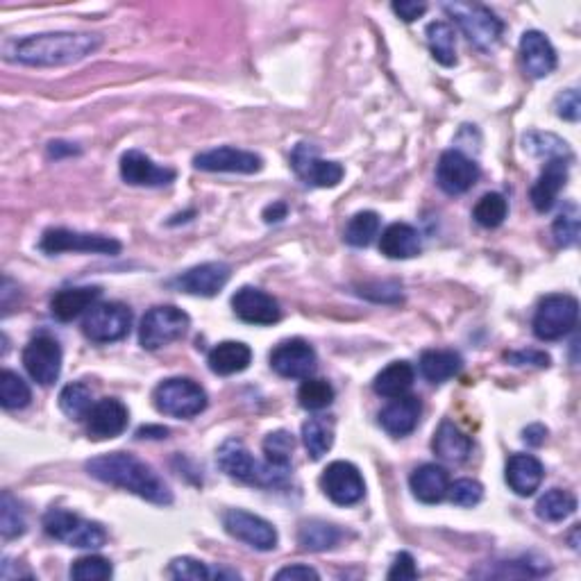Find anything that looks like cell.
<instances>
[{"mask_svg":"<svg viewBox=\"0 0 581 581\" xmlns=\"http://www.w3.org/2000/svg\"><path fill=\"white\" fill-rule=\"evenodd\" d=\"M103 46V37L87 32H46L23 39H10L3 46L5 60L48 69V66H66L94 55Z\"/></svg>","mask_w":581,"mask_h":581,"instance_id":"1","label":"cell"},{"mask_svg":"<svg viewBox=\"0 0 581 581\" xmlns=\"http://www.w3.org/2000/svg\"><path fill=\"white\" fill-rule=\"evenodd\" d=\"M87 473L98 482L123 488V491L139 495L146 502L159 504V507H168L173 502V493L164 479L134 454H103V457L87 461Z\"/></svg>","mask_w":581,"mask_h":581,"instance_id":"2","label":"cell"},{"mask_svg":"<svg viewBox=\"0 0 581 581\" xmlns=\"http://www.w3.org/2000/svg\"><path fill=\"white\" fill-rule=\"evenodd\" d=\"M216 463L227 477L257 486H282L286 477H289V468L273 466L268 461L266 466H261L239 439L223 441V445L216 452Z\"/></svg>","mask_w":581,"mask_h":581,"instance_id":"3","label":"cell"},{"mask_svg":"<svg viewBox=\"0 0 581 581\" xmlns=\"http://www.w3.org/2000/svg\"><path fill=\"white\" fill-rule=\"evenodd\" d=\"M443 10L450 19H454L475 48L488 53V50L498 46L504 23L488 7L477 3H445Z\"/></svg>","mask_w":581,"mask_h":581,"instance_id":"4","label":"cell"},{"mask_svg":"<svg viewBox=\"0 0 581 581\" xmlns=\"http://www.w3.org/2000/svg\"><path fill=\"white\" fill-rule=\"evenodd\" d=\"M44 532L55 541L80 550H98L107 543V532L98 522L84 520L66 509H50L44 516Z\"/></svg>","mask_w":581,"mask_h":581,"instance_id":"5","label":"cell"},{"mask_svg":"<svg viewBox=\"0 0 581 581\" xmlns=\"http://www.w3.org/2000/svg\"><path fill=\"white\" fill-rule=\"evenodd\" d=\"M153 402L159 414L189 420L207 409V393L189 377H171L157 384Z\"/></svg>","mask_w":581,"mask_h":581,"instance_id":"6","label":"cell"},{"mask_svg":"<svg viewBox=\"0 0 581 581\" xmlns=\"http://www.w3.org/2000/svg\"><path fill=\"white\" fill-rule=\"evenodd\" d=\"M191 318L187 311L173 305H159L141 318L139 343L143 350H162L166 345L180 341L189 332Z\"/></svg>","mask_w":581,"mask_h":581,"instance_id":"7","label":"cell"},{"mask_svg":"<svg viewBox=\"0 0 581 581\" xmlns=\"http://www.w3.org/2000/svg\"><path fill=\"white\" fill-rule=\"evenodd\" d=\"M579 318V302L568 293L545 296L534 314V334L541 341H559L575 330Z\"/></svg>","mask_w":581,"mask_h":581,"instance_id":"8","label":"cell"},{"mask_svg":"<svg viewBox=\"0 0 581 581\" xmlns=\"http://www.w3.org/2000/svg\"><path fill=\"white\" fill-rule=\"evenodd\" d=\"M39 250L46 255H60V252H84V255H109L116 257L121 252V243L103 234H87L66 230V227H50L41 234Z\"/></svg>","mask_w":581,"mask_h":581,"instance_id":"9","label":"cell"},{"mask_svg":"<svg viewBox=\"0 0 581 581\" xmlns=\"http://www.w3.org/2000/svg\"><path fill=\"white\" fill-rule=\"evenodd\" d=\"M132 311L123 302H103L94 305L84 316L82 332L94 343H114L130 334Z\"/></svg>","mask_w":581,"mask_h":581,"instance_id":"10","label":"cell"},{"mask_svg":"<svg viewBox=\"0 0 581 581\" xmlns=\"http://www.w3.org/2000/svg\"><path fill=\"white\" fill-rule=\"evenodd\" d=\"M23 366L28 375L41 386H50L60 380L62 348L50 334H39L23 350Z\"/></svg>","mask_w":581,"mask_h":581,"instance_id":"11","label":"cell"},{"mask_svg":"<svg viewBox=\"0 0 581 581\" xmlns=\"http://www.w3.org/2000/svg\"><path fill=\"white\" fill-rule=\"evenodd\" d=\"M323 493L339 507H352L364 500L366 484L359 468L350 461H334L321 475Z\"/></svg>","mask_w":581,"mask_h":581,"instance_id":"12","label":"cell"},{"mask_svg":"<svg viewBox=\"0 0 581 581\" xmlns=\"http://www.w3.org/2000/svg\"><path fill=\"white\" fill-rule=\"evenodd\" d=\"M225 532L237 538V541L255 547L259 552H271L277 547V529L271 522L248 513L243 509H230L223 513Z\"/></svg>","mask_w":581,"mask_h":581,"instance_id":"13","label":"cell"},{"mask_svg":"<svg viewBox=\"0 0 581 581\" xmlns=\"http://www.w3.org/2000/svg\"><path fill=\"white\" fill-rule=\"evenodd\" d=\"M291 166L302 182L318 189H332L343 180V166L339 162H330L318 155V150L309 143H300L291 155Z\"/></svg>","mask_w":581,"mask_h":581,"instance_id":"14","label":"cell"},{"mask_svg":"<svg viewBox=\"0 0 581 581\" xmlns=\"http://www.w3.org/2000/svg\"><path fill=\"white\" fill-rule=\"evenodd\" d=\"M271 368L286 380H307L318 368L316 350L302 339L284 341L271 352Z\"/></svg>","mask_w":581,"mask_h":581,"instance_id":"15","label":"cell"},{"mask_svg":"<svg viewBox=\"0 0 581 581\" xmlns=\"http://www.w3.org/2000/svg\"><path fill=\"white\" fill-rule=\"evenodd\" d=\"M193 166H196L198 171H207V173L252 175L264 168V159L255 153H250V150L223 146V148H214V150H207V153L196 155Z\"/></svg>","mask_w":581,"mask_h":581,"instance_id":"16","label":"cell"},{"mask_svg":"<svg viewBox=\"0 0 581 581\" xmlns=\"http://www.w3.org/2000/svg\"><path fill=\"white\" fill-rule=\"evenodd\" d=\"M477 180L479 166L461 150H445L436 164V182L450 196H461V193L470 191Z\"/></svg>","mask_w":581,"mask_h":581,"instance_id":"17","label":"cell"},{"mask_svg":"<svg viewBox=\"0 0 581 581\" xmlns=\"http://www.w3.org/2000/svg\"><path fill=\"white\" fill-rule=\"evenodd\" d=\"M232 309L248 325H273L282 318L280 302L255 286H241L232 296Z\"/></svg>","mask_w":581,"mask_h":581,"instance_id":"18","label":"cell"},{"mask_svg":"<svg viewBox=\"0 0 581 581\" xmlns=\"http://www.w3.org/2000/svg\"><path fill=\"white\" fill-rule=\"evenodd\" d=\"M232 268L223 264V261H207V264L193 266L187 273H182L173 284L180 291L189 293V296L200 298H214L218 291H223V286L230 282Z\"/></svg>","mask_w":581,"mask_h":581,"instance_id":"19","label":"cell"},{"mask_svg":"<svg viewBox=\"0 0 581 581\" xmlns=\"http://www.w3.org/2000/svg\"><path fill=\"white\" fill-rule=\"evenodd\" d=\"M130 423V411L121 400L103 398L94 404L87 416V434L94 441H107L121 436Z\"/></svg>","mask_w":581,"mask_h":581,"instance_id":"20","label":"cell"},{"mask_svg":"<svg viewBox=\"0 0 581 581\" xmlns=\"http://www.w3.org/2000/svg\"><path fill=\"white\" fill-rule=\"evenodd\" d=\"M173 168L159 166L141 150H128L121 157V178L132 187H166L175 180Z\"/></svg>","mask_w":581,"mask_h":581,"instance_id":"21","label":"cell"},{"mask_svg":"<svg viewBox=\"0 0 581 581\" xmlns=\"http://www.w3.org/2000/svg\"><path fill=\"white\" fill-rule=\"evenodd\" d=\"M568 166V159H547L545 168L529 191V200H532L536 212L545 214L557 205L559 193L568 182Z\"/></svg>","mask_w":581,"mask_h":581,"instance_id":"22","label":"cell"},{"mask_svg":"<svg viewBox=\"0 0 581 581\" xmlns=\"http://www.w3.org/2000/svg\"><path fill=\"white\" fill-rule=\"evenodd\" d=\"M520 55L522 64H525V71L536 80L547 78V75L557 69V50L550 44V39L538 30H527L525 35H522Z\"/></svg>","mask_w":581,"mask_h":581,"instance_id":"23","label":"cell"},{"mask_svg":"<svg viewBox=\"0 0 581 581\" xmlns=\"http://www.w3.org/2000/svg\"><path fill=\"white\" fill-rule=\"evenodd\" d=\"M420 414H423V404L414 395H402V398H393L380 411V425L386 434L402 439L409 436L418 427Z\"/></svg>","mask_w":581,"mask_h":581,"instance_id":"24","label":"cell"},{"mask_svg":"<svg viewBox=\"0 0 581 581\" xmlns=\"http://www.w3.org/2000/svg\"><path fill=\"white\" fill-rule=\"evenodd\" d=\"M450 475L443 466H436V463H423V466L416 468L411 473L409 486L414 498L423 504H439L448 498L450 491Z\"/></svg>","mask_w":581,"mask_h":581,"instance_id":"25","label":"cell"},{"mask_svg":"<svg viewBox=\"0 0 581 581\" xmlns=\"http://www.w3.org/2000/svg\"><path fill=\"white\" fill-rule=\"evenodd\" d=\"M545 468L534 454H511L507 461V484L520 498H529L541 488Z\"/></svg>","mask_w":581,"mask_h":581,"instance_id":"26","label":"cell"},{"mask_svg":"<svg viewBox=\"0 0 581 581\" xmlns=\"http://www.w3.org/2000/svg\"><path fill=\"white\" fill-rule=\"evenodd\" d=\"M98 286H75V289H64L60 293H55L53 300H50V314H53L57 321L69 323L73 318H78L84 311H89L96 305V300L100 298Z\"/></svg>","mask_w":581,"mask_h":581,"instance_id":"27","label":"cell"},{"mask_svg":"<svg viewBox=\"0 0 581 581\" xmlns=\"http://www.w3.org/2000/svg\"><path fill=\"white\" fill-rule=\"evenodd\" d=\"M420 250H423L420 234L407 223L389 225L380 237V252L389 259H411L420 255Z\"/></svg>","mask_w":581,"mask_h":581,"instance_id":"28","label":"cell"},{"mask_svg":"<svg viewBox=\"0 0 581 581\" xmlns=\"http://www.w3.org/2000/svg\"><path fill=\"white\" fill-rule=\"evenodd\" d=\"M250 361H252L250 345L241 343V341L218 343L207 357L209 370H212L214 375H221V377L243 373V370L250 366Z\"/></svg>","mask_w":581,"mask_h":581,"instance_id":"29","label":"cell"},{"mask_svg":"<svg viewBox=\"0 0 581 581\" xmlns=\"http://www.w3.org/2000/svg\"><path fill=\"white\" fill-rule=\"evenodd\" d=\"M432 450L436 452V457L448 461V463H463L470 452H473V441L470 436H466L461 429L450 423V420H443L441 427L436 429Z\"/></svg>","mask_w":581,"mask_h":581,"instance_id":"30","label":"cell"},{"mask_svg":"<svg viewBox=\"0 0 581 581\" xmlns=\"http://www.w3.org/2000/svg\"><path fill=\"white\" fill-rule=\"evenodd\" d=\"M418 368L427 382L443 384L461 373L463 359L454 350H427L420 357Z\"/></svg>","mask_w":581,"mask_h":581,"instance_id":"31","label":"cell"},{"mask_svg":"<svg viewBox=\"0 0 581 581\" xmlns=\"http://www.w3.org/2000/svg\"><path fill=\"white\" fill-rule=\"evenodd\" d=\"M416 380V370L409 361H393V364L386 366L380 375L375 377L373 389L377 395L382 398H402L407 395L411 386H414Z\"/></svg>","mask_w":581,"mask_h":581,"instance_id":"32","label":"cell"},{"mask_svg":"<svg viewBox=\"0 0 581 581\" xmlns=\"http://www.w3.org/2000/svg\"><path fill=\"white\" fill-rule=\"evenodd\" d=\"M341 541V529L323 520H307L298 529V543L307 552L332 550Z\"/></svg>","mask_w":581,"mask_h":581,"instance_id":"33","label":"cell"},{"mask_svg":"<svg viewBox=\"0 0 581 581\" xmlns=\"http://www.w3.org/2000/svg\"><path fill=\"white\" fill-rule=\"evenodd\" d=\"M427 44L432 57L441 66L457 64V37L448 21H434L427 25Z\"/></svg>","mask_w":581,"mask_h":581,"instance_id":"34","label":"cell"},{"mask_svg":"<svg viewBox=\"0 0 581 581\" xmlns=\"http://www.w3.org/2000/svg\"><path fill=\"white\" fill-rule=\"evenodd\" d=\"M302 441H305V448L311 459H323L332 450L334 425L327 418H309L302 425Z\"/></svg>","mask_w":581,"mask_h":581,"instance_id":"35","label":"cell"},{"mask_svg":"<svg viewBox=\"0 0 581 581\" xmlns=\"http://www.w3.org/2000/svg\"><path fill=\"white\" fill-rule=\"evenodd\" d=\"M575 511H577L575 495L563 491V488H552V491L541 495V500L536 502V516L545 522H561L570 518Z\"/></svg>","mask_w":581,"mask_h":581,"instance_id":"36","label":"cell"},{"mask_svg":"<svg viewBox=\"0 0 581 581\" xmlns=\"http://www.w3.org/2000/svg\"><path fill=\"white\" fill-rule=\"evenodd\" d=\"M522 146L532 157L541 159H570V146L561 137L552 132H538L532 130L522 137Z\"/></svg>","mask_w":581,"mask_h":581,"instance_id":"37","label":"cell"},{"mask_svg":"<svg viewBox=\"0 0 581 581\" xmlns=\"http://www.w3.org/2000/svg\"><path fill=\"white\" fill-rule=\"evenodd\" d=\"M60 409L71 420H87L89 411L94 409V395L89 386L82 382L66 384L60 393Z\"/></svg>","mask_w":581,"mask_h":581,"instance_id":"38","label":"cell"},{"mask_svg":"<svg viewBox=\"0 0 581 581\" xmlns=\"http://www.w3.org/2000/svg\"><path fill=\"white\" fill-rule=\"evenodd\" d=\"M32 400V391L28 382L19 377L12 370H3L0 373V404L7 411L25 409Z\"/></svg>","mask_w":581,"mask_h":581,"instance_id":"39","label":"cell"},{"mask_svg":"<svg viewBox=\"0 0 581 581\" xmlns=\"http://www.w3.org/2000/svg\"><path fill=\"white\" fill-rule=\"evenodd\" d=\"M380 232V216L375 212H359L350 218L343 239L352 248H366Z\"/></svg>","mask_w":581,"mask_h":581,"instance_id":"40","label":"cell"},{"mask_svg":"<svg viewBox=\"0 0 581 581\" xmlns=\"http://www.w3.org/2000/svg\"><path fill=\"white\" fill-rule=\"evenodd\" d=\"M334 389L327 380L321 377H307L298 389V402L307 411H323L334 402Z\"/></svg>","mask_w":581,"mask_h":581,"instance_id":"41","label":"cell"},{"mask_svg":"<svg viewBox=\"0 0 581 581\" xmlns=\"http://www.w3.org/2000/svg\"><path fill=\"white\" fill-rule=\"evenodd\" d=\"M509 214V202L502 193H486V196L479 198V202L473 209L475 221L486 227V230H495L504 223V218Z\"/></svg>","mask_w":581,"mask_h":581,"instance_id":"42","label":"cell"},{"mask_svg":"<svg viewBox=\"0 0 581 581\" xmlns=\"http://www.w3.org/2000/svg\"><path fill=\"white\" fill-rule=\"evenodd\" d=\"M264 454L266 461L273 463V466L280 468H289L291 466V454L296 450V436L286 429H277V432H271L264 439Z\"/></svg>","mask_w":581,"mask_h":581,"instance_id":"43","label":"cell"},{"mask_svg":"<svg viewBox=\"0 0 581 581\" xmlns=\"http://www.w3.org/2000/svg\"><path fill=\"white\" fill-rule=\"evenodd\" d=\"M0 534L5 541L19 538L25 534V516L19 507V502L12 498V493H3V502H0Z\"/></svg>","mask_w":581,"mask_h":581,"instance_id":"44","label":"cell"},{"mask_svg":"<svg viewBox=\"0 0 581 581\" xmlns=\"http://www.w3.org/2000/svg\"><path fill=\"white\" fill-rule=\"evenodd\" d=\"M112 575H114L112 563L105 557H98V554L80 557L78 561H73L71 566V577L78 581H105Z\"/></svg>","mask_w":581,"mask_h":581,"instance_id":"45","label":"cell"},{"mask_svg":"<svg viewBox=\"0 0 581 581\" xmlns=\"http://www.w3.org/2000/svg\"><path fill=\"white\" fill-rule=\"evenodd\" d=\"M552 234L561 248L575 246L579 239V212L575 205H568V209H563L559 214V218L552 225Z\"/></svg>","mask_w":581,"mask_h":581,"instance_id":"46","label":"cell"},{"mask_svg":"<svg viewBox=\"0 0 581 581\" xmlns=\"http://www.w3.org/2000/svg\"><path fill=\"white\" fill-rule=\"evenodd\" d=\"M448 498L457 507H477L484 500V486L477 479H457V482L450 484Z\"/></svg>","mask_w":581,"mask_h":581,"instance_id":"47","label":"cell"},{"mask_svg":"<svg viewBox=\"0 0 581 581\" xmlns=\"http://www.w3.org/2000/svg\"><path fill=\"white\" fill-rule=\"evenodd\" d=\"M168 575L173 579H189V581H205L212 579V570H209L205 563L191 557H178L171 561L168 566Z\"/></svg>","mask_w":581,"mask_h":581,"instance_id":"48","label":"cell"},{"mask_svg":"<svg viewBox=\"0 0 581 581\" xmlns=\"http://www.w3.org/2000/svg\"><path fill=\"white\" fill-rule=\"evenodd\" d=\"M557 114L561 116L563 121H570V123H577L579 121V114H581V100H579V91L577 89H568L563 91V94L557 96Z\"/></svg>","mask_w":581,"mask_h":581,"instance_id":"49","label":"cell"},{"mask_svg":"<svg viewBox=\"0 0 581 581\" xmlns=\"http://www.w3.org/2000/svg\"><path fill=\"white\" fill-rule=\"evenodd\" d=\"M389 577L391 581H411V579H418V568H416V561L411 557L409 552H400L398 557H395L393 566L389 570Z\"/></svg>","mask_w":581,"mask_h":581,"instance_id":"50","label":"cell"},{"mask_svg":"<svg viewBox=\"0 0 581 581\" xmlns=\"http://www.w3.org/2000/svg\"><path fill=\"white\" fill-rule=\"evenodd\" d=\"M507 361H511V364H516V366L532 364L538 368H547L552 359H550V355H545V352H541V350H529V352L522 350V352H509Z\"/></svg>","mask_w":581,"mask_h":581,"instance_id":"51","label":"cell"},{"mask_svg":"<svg viewBox=\"0 0 581 581\" xmlns=\"http://www.w3.org/2000/svg\"><path fill=\"white\" fill-rule=\"evenodd\" d=\"M391 10L400 16L404 23H414L427 12L425 3H416V0H400V3H393Z\"/></svg>","mask_w":581,"mask_h":581,"instance_id":"52","label":"cell"},{"mask_svg":"<svg viewBox=\"0 0 581 581\" xmlns=\"http://www.w3.org/2000/svg\"><path fill=\"white\" fill-rule=\"evenodd\" d=\"M277 581H307V579H321V575L314 568L302 566V563H296V566H286L275 575Z\"/></svg>","mask_w":581,"mask_h":581,"instance_id":"53","label":"cell"},{"mask_svg":"<svg viewBox=\"0 0 581 581\" xmlns=\"http://www.w3.org/2000/svg\"><path fill=\"white\" fill-rule=\"evenodd\" d=\"M522 439H525L527 445L538 448V445H543L547 439V429L543 425H529L525 432H522Z\"/></svg>","mask_w":581,"mask_h":581,"instance_id":"54","label":"cell"},{"mask_svg":"<svg viewBox=\"0 0 581 581\" xmlns=\"http://www.w3.org/2000/svg\"><path fill=\"white\" fill-rule=\"evenodd\" d=\"M48 155L55 159L66 157V155L71 157V155H80V148H75L73 143H66V141H53V143H48Z\"/></svg>","mask_w":581,"mask_h":581,"instance_id":"55","label":"cell"},{"mask_svg":"<svg viewBox=\"0 0 581 581\" xmlns=\"http://www.w3.org/2000/svg\"><path fill=\"white\" fill-rule=\"evenodd\" d=\"M286 212H289V207H286L284 202H273V205H268L264 209V221L266 223H280L282 218H286Z\"/></svg>","mask_w":581,"mask_h":581,"instance_id":"56","label":"cell"},{"mask_svg":"<svg viewBox=\"0 0 581 581\" xmlns=\"http://www.w3.org/2000/svg\"><path fill=\"white\" fill-rule=\"evenodd\" d=\"M137 436L139 439H166L168 429L162 425H146V427H139Z\"/></svg>","mask_w":581,"mask_h":581,"instance_id":"57","label":"cell"}]
</instances>
